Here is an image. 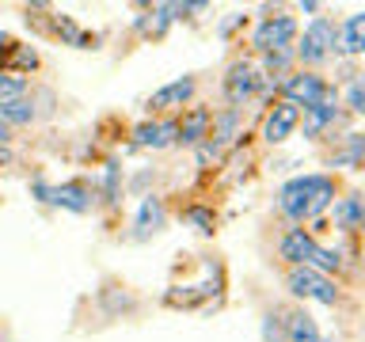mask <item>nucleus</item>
Listing matches in <instances>:
<instances>
[{
  "label": "nucleus",
  "instance_id": "1",
  "mask_svg": "<svg viewBox=\"0 0 365 342\" xmlns=\"http://www.w3.org/2000/svg\"><path fill=\"white\" fill-rule=\"evenodd\" d=\"M331 202H335V179L324 175V171L293 175L289 182H282V190H278V209L289 217L293 224H304V221H312V217H319Z\"/></svg>",
  "mask_w": 365,
  "mask_h": 342
},
{
  "label": "nucleus",
  "instance_id": "2",
  "mask_svg": "<svg viewBox=\"0 0 365 342\" xmlns=\"http://www.w3.org/2000/svg\"><path fill=\"white\" fill-rule=\"evenodd\" d=\"M293 53H297V61L308 65V68L324 65L327 57H339V23L331 16H316L304 27L301 42L293 46Z\"/></svg>",
  "mask_w": 365,
  "mask_h": 342
},
{
  "label": "nucleus",
  "instance_id": "3",
  "mask_svg": "<svg viewBox=\"0 0 365 342\" xmlns=\"http://www.w3.org/2000/svg\"><path fill=\"white\" fill-rule=\"evenodd\" d=\"M285 285H289V293L297 301H316V304H327V308H335L342 301L339 285L312 266H289L285 270Z\"/></svg>",
  "mask_w": 365,
  "mask_h": 342
},
{
  "label": "nucleus",
  "instance_id": "4",
  "mask_svg": "<svg viewBox=\"0 0 365 342\" xmlns=\"http://www.w3.org/2000/svg\"><path fill=\"white\" fill-rule=\"evenodd\" d=\"M297 42V19L289 11H274L262 16L251 31V50L255 53H278V50H293Z\"/></svg>",
  "mask_w": 365,
  "mask_h": 342
},
{
  "label": "nucleus",
  "instance_id": "5",
  "mask_svg": "<svg viewBox=\"0 0 365 342\" xmlns=\"http://www.w3.org/2000/svg\"><path fill=\"white\" fill-rule=\"evenodd\" d=\"M262 68L259 65H251V61H244V57H240V61H232L228 65V73H225V80H221V91H225V103L232 110H240L244 107V103H251L262 91Z\"/></svg>",
  "mask_w": 365,
  "mask_h": 342
},
{
  "label": "nucleus",
  "instance_id": "6",
  "mask_svg": "<svg viewBox=\"0 0 365 342\" xmlns=\"http://www.w3.org/2000/svg\"><path fill=\"white\" fill-rule=\"evenodd\" d=\"M278 88H282V99H285V103H293L297 110L316 107V103L331 91V84L316 73V68H297V73H289Z\"/></svg>",
  "mask_w": 365,
  "mask_h": 342
},
{
  "label": "nucleus",
  "instance_id": "7",
  "mask_svg": "<svg viewBox=\"0 0 365 342\" xmlns=\"http://www.w3.org/2000/svg\"><path fill=\"white\" fill-rule=\"evenodd\" d=\"M179 145V118H145L130 130V148H175Z\"/></svg>",
  "mask_w": 365,
  "mask_h": 342
},
{
  "label": "nucleus",
  "instance_id": "8",
  "mask_svg": "<svg viewBox=\"0 0 365 342\" xmlns=\"http://www.w3.org/2000/svg\"><path fill=\"white\" fill-rule=\"evenodd\" d=\"M164 224H168V202H164V194H145L141 205H137V213H133L130 239H133V244H145V239H153L156 232H164Z\"/></svg>",
  "mask_w": 365,
  "mask_h": 342
},
{
  "label": "nucleus",
  "instance_id": "9",
  "mask_svg": "<svg viewBox=\"0 0 365 342\" xmlns=\"http://www.w3.org/2000/svg\"><path fill=\"white\" fill-rule=\"evenodd\" d=\"M50 205H57V209H68L76 217H84L96 209V187L84 179H68V182H57V187H50Z\"/></svg>",
  "mask_w": 365,
  "mask_h": 342
},
{
  "label": "nucleus",
  "instance_id": "10",
  "mask_svg": "<svg viewBox=\"0 0 365 342\" xmlns=\"http://www.w3.org/2000/svg\"><path fill=\"white\" fill-rule=\"evenodd\" d=\"M297 125H301V110L293 107V103H270L267 118H262V141L267 145H285L289 137L297 133Z\"/></svg>",
  "mask_w": 365,
  "mask_h": 342
},
{
  "label": "nucleus",
  "instance_id": "11",
  "mask_svg": "<svg viewBox=\"0 0 365 342\" xmlns=\"http://www.w3.org/2000/svg\"><path fill=\"white\" fill-rule=\"evenodd\" d=\"M194 91H198V80L194 76H175L171 84L156 88L153 95H148V114H164V110L187 107V103L194 99Z\"/></svg>",
  "mask_w": 365,
  "mask_h": 342
},
{
  "label": "nucleus",
  "instance_id": "12",
  "mask_svg": "<svg viewBox=\"0 0 365 342\" xmlns=\"http://www.w3.org/2000/svg\"><path fill=\"white\" fill-rule=\"evenodd\" d=\"M316 247H319V239L312 232H304V228H289L278 239V255L285 259V266H312Z\"/></svg>",
  "mask_w": 365,
  "mask_h": 342
},
{
  "label": "nucleus",
  "instance_id": "13",
  "mask_svg": "<svg viewBox=\"0 0 365 342\" xmlns=\"http://www.w3.org/2000/svg\"><path fill=\"white\" fill-rule=\"evenodd\" d=\"M339 122V91L331 88L324 99L316 103V107H308V110H301V125H304V137H316L324 133V130H331V125Z\"/></svg>",
  "mask_w": 365,
  "mask_h": 342
},
{
  "label": "nucleus",
  "instance_id": "14",
  "mask_svg": "<svg viewBox=\"0 0 365 342\" xmlns=\"http://www.w3.org/2000/svg\"><path fill=\"white\" fill-rule=\"evenodd\" d=\"M210 130H213V110L210 107H190L179 118V145L198 148L202 141H210Z\"/></svg>",
  "mask_w": 365,
  "mask_h": 342
},
{
  "label": "nucleus",
  "instance_id": "15",
  "mask_svg": "<svg viewBox=\"0 0 365 342\" xmlns=\"http://www.w3.org/2000/svg\"><path fill=\"white\" fill-rule=\"evenodd\" d=\"M331 205H335L331 213H335L339 232H365V198L361 194L350 190V194H342V198H335Z\"/></svg>",
  "mask_w": 365,
  "mask_h": 342
},
{
  "label": "nucleus",
  "instance_id": "16",
  "mask_svg": "<svg viewBox=\"0 0 365 342\" xmlns=\"http://www.w3.org/2000/svg\"><path fill=\"white\" fill-rule=\"evenodd\" d=\"M365 53V11L346 16V23H339V57H358Z\"/></svg>",
  "mask_w": 365,
  "mask_h": 342
},
{
  "label": "nucleus",
  "instance_id": "17",
  "mask_svg": "<svg viewBox=\"0 0 365 342\" xmlns=\"http://www.w3.org/2000/svg\"><path fill=\"white\" fill-rule=\"evenodd\" d=\"M285 342H331V338L319 335V323L304 308H293V312H285Z\"/></svg>",
  "mask_w": 365,
  "mask_h": 342
},
{
  "label": "nucleus",
  "instance_id": "18",
  "mask_svg": "<svg viewBox=\"0 0 365 342\" xmlns=\"http://www.w3.org/2000/svg\"><path fill=\"white\" fill-rule=\"evenodd\" d=\"M240 125H244V114H240V110H232V107L217 110V114H213V130H210V141H213V145H217V148H221V152H225L228 145H236V137H240Z\"/></svg>",
  "mask_w": 365,
  "mask_h": 342
},
{
  "label": "nucleus",
  "instance_id": "19",
  "mask_svg": "<svg viewBox=\"0 0 365 342\" xmlns=\"http://www.w3.org/2000/svg\"><path fill=\"white\" fill-rule=\"evenodd\" d=\"M175 19H179L175 4H153V8H148V16L137 19V31H141L145 38H160V34H164Z\"/></svg>",
  "mask_w": 365,
  "mask_h": 342
},
{
  "label": "nucleus",
  "instance_id": "20",
  "mask_svg": "<svg viewBox=\"0 0 365 342\" xmlns=\"http://www.w3.org/2000/svg\"><path fill=\"white\" fill-rule=\"evenodd\" d=\"M96 194L107 205H118V198H122V164H118V160H107V164H103L99 182H96Z\"/></svg>",
  "mask_w": 365,
  "mask_h": 342
},
{
  "label": "nucleus",
  "instance_id": "21",
  "mask_svg": "<svg viewBox=\"0 0 365 342\" xmlns=\"http://www.w3.org/2000/svg\"><path fill=\"white\" fill-rule=\"evenodd\" d=\"M365 160V137L361 133H346L342 145L331 152V167H361Z\"/></svg>",
  "mask_w": 365,
  "mask_h": 342
},
{
  "label": "nucleus",
  "instance_id": "22",
  "mask_svg": "<svg viewBox=\"0 0 365 342\" xmlns=\"http://www.w3.org/2000/svg\"><path fill=\"white\" fill-rule=\"evenodd\" d=\"M34 118H38V110H34V99H27V95L0 103V122L11 125V130H16V125H31Z\"/></svg>",
  "mask_w": 365,
  "mask_h": 342
},
{
  "label": "nucleus",
  "instance_id": "23",
  "mask_svg": "<svg viewBox=\"0 0 365 342\" xmlns=\"http://www.w3.org/2000/svg\"><path fill=\"white\" fill-rule=\"evenodd\" d=\"M342 103H346V110L365 114V68L361 73H350L346 88H342Z\"/></svg>",
  "mask_w": 365,
  "mask_h": 342
},
{
  "label": "nucleus",
  "instance_id": "24",
  "mask_svg": "<svg viewBox=\"0 0 365 342\" xmlns=\"http://www.w3.org/2000/svg\"><path fill=\"white\" fill-rule=\"evenodd\" d=\"M182 221H187L194 232H202V236L217 232V217H213V209H205V205H187V209H182Z\"/></svg>",
  "mask_w": 365,
  "mask_h": 342
},
{
  "label": "nucleus",
  "instance_id": "25",
  "mask_svg": "<svg viewBox=\"0 0 365 342\" xmlns=\"http://www.w3.org/2000/svg\"><path fill=\"white\" fill-rule=\"evenodd\" d=\"M19 95H27V76H19V73L0 65V103L19 99Z\"/></svg>",
  "mask_w": 365,
  "mask_h": 342
},
{
  "label": "nucleus",
  "instance_id": "26",
  "mask_svg": "<svg viewBox=\"0 0 365 342\" xmlns=\"http://www.w3.org/2000/svg\"><path fill=\"white\" fill-rule=\"evenodd\" d=\"M262 342H285V312L282 308H270L262 316Z\"/></svg>",
  "mask_w": 365,
  "mask_h": 342
},
{
  "label": "nucleus",
  "instance_id": "27",
  "mask_svg": "<svg viewBox=\"0 0 365 342\" xmlns=\"http://www.w3.org/2000/svg\"><path fill=\"white\" fill-rule=\"evenodd\" d=\"M31 68H38V53L27 50V46H11V73H31Z\"/></svg>",
  "mask_w": 365,
  "mask_h": 342
},
{
  "label": "nucleus",
  "instance_id": "28",
  "mask_svg": "<svg viewBox=\"0 0 365 342\" xmlns=\"http://www.w3.org/2000/svg\"><path fill=\"white\" fill-rule=\"evenodd\" d=\"M236 23H244V16H240V11H236V16H228V19L221 23V34H228V31L236 27Z\"/></svg>",
  "mask_w": 365,
  "mask_h": 342
},
{
  "label": "nucleus",
  "instance_id": "29",
  "mask_svg": "<svg viewBox=\"0 0 365 342\" xmlns=\"http://www.w3.org/2000/svg\"><path fill=\"white\" fill-rule=\"evenodd\" d=\"M361 251H365V236H361Z\"/></svg>",
  "mask_w": 365,
  "mask_h": 342
},
{
  "label": "nucleus",
  "instance_id": "30",
  "mask_svg": "<svg viewBox=\"0 0 365 342\" xmlns=\"http://www.w3.org/2000/svg\"><path fill=\"white\" fill-rule=\"evenodd\" d=\"M361 167H365V160H361Z\"/></svg>",
  "mask_w": 365,
  "mask_h": 342
}]
</instances>
